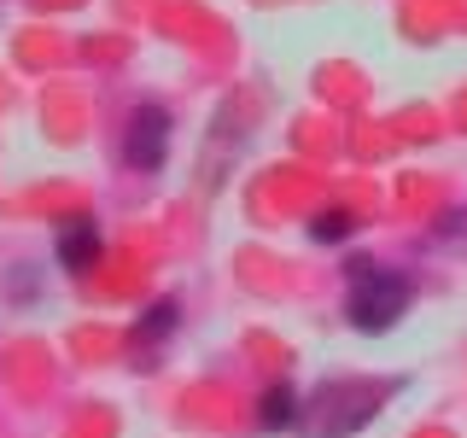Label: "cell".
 <instances>
[{
  "label": "cell",
  "mask_w": 467,
  "mask_h": 438,
  "mask_svg": "<svg viewBox=\"0 0 467 438\" xmlns=\"http://www.w3.org/2000/svg\"><path fill=\"white\" fill-rule=\"evenodd\" d=\"M94 257H99V234H94V223H88V216H70V223L58 228V263L82 275Z\"/></svg>",
  "instance_id": "4"
},
{
  "label": "cell",
  "mask_w": 467,
  "mask_h": 438,
  "mask_svg": "<svg viewBox=\"0 0 467 438\" xmlns=\"http://www.w3.org/2000/svg\"><path fill=\"white\" fill-rule=\"evenodd\" d=\"M170 152V117L158 106H140L135 117H129V141H123V158L135 170H158Z\"/></svg>",
  "instance_id": "3"
},
{
  "label": "cell",
  "mask_w": 467,
  "mask_h": 438,
  "mask_svg": "<svg viewBox=\"0 0 467 438\" xmlns=\"http://www.w3.org/2000/svg\"><path fill=\"white\" fill-rule=\"evenodd\" d=\"M170 328H175V304L164 298V304H152V310H146V328H135V339H164Z\"/></svg>",
  "instance_id": "6"
},
{
  "label": "cell",
  "mask_w": 467,
  "mask_h": 438,
  "mask_svg": "<svg viewBox=\"0 0 467 438\" xmlns=\"http://www.w3.org/2000/svg\"><path fill=\"white\" fill-rule=\"evenodd\" d=\"M310 234H316V240H345V234H350V211H321Z\"/></svg>",
  "instance_id": "7"
},
{
  "label": "cell",
  "mask_w": 467,
  "mask_h": 438,
  "mask_svg": "<svg viewBox=\"0 0 467 438\" xmlns=\"http://www.w3.org/2000/svg\"><path fill=\"white\" fill-rule=\"evenodd\" d=\"M409 281L391 269H379V263H350V292H345V310L357 321L362 333H386L391 321L409 310Z\"/></svg>",
  "instance_id": "1"
},
{
  "label": "cell",
  "mask_w": 467,
  "mask_h": 438,
  "mask_svg": "<svg viewBox=\"0 0 467 438\" xmlns=\"http://www.w3.org/2000/svg\"><path fill=\"white\" fill-rule=\"evenodd\" d=\"M292 421H298V391L292 386H269L263 391V427H292Z\"/></svg>",
  "instance_id": "5"
},
{
  "label": "cell",
  "mask_w": 467,
  "mask_h": 438,
  "mask_svg": "<svg viewBox=\"0 0 467 438\" xmlns=\"http://www.w3.org/2000/svg\"><path fill=\"white\" fill-rule=\"evenodd\" d=\"M386 386H368V380H339V386H321L316 391V409L321 415H304V433L310 438H345L357 427H368Z\"/></svg>",
  "instance_id": "2"
}]
</instances>
